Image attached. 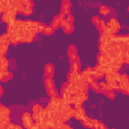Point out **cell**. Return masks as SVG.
<instances>
[{"label":"cell","instance_id":"83f0119b","mask_svg":"<svg viewBox=\"0 0 129 129\" xmlns=\"http://www.w3.org/2000/svg\"><path fill=\"white\" fill-rule=\"evenodd\" d=\"M53 32H54V29L51 26H46L44 31H43V33L45 35H51V34H53Z\"/></svg>","mask_w":129,"mask_h":129},{"label":"cell","instance_id":"836d02e7","mask_svg":"<svg viewBox=\"0 0 129 129\" xmlns=\"http://www.w3.org/2000/svg\"><path fill=\"white\" fill-rule=\"evenodd\" d=\"M10 128H18V129H21L22 127L19 126V125H15V124H8L7 125V129H10Z\"/></svg>","mask_w":129,"mask_h":129},{"label":"cell","instance_id":"7402d4cb","mask_svg":"<svg viewBox=\"0 0 129 129\" xmlns=\"http://www.w3.org/2000/svg\"><path fill=\"white\" fill-rule=\"evenodd\" d=\"M82 124L84 127H88V128H93V125H92V119L89 118L88 116L82 121Z\"/></svg>","mask_w":129,"mask_h":129},{"label":"cell","instance_id":"ac0fdd59","mask_svg":"<svg viewBox=\"0 0 129 129\" xmlns=\"http://www.w3.org/2000/svg\"><path fill=\"white\" fill-rule=\"evenodd\" d=\"M81 69V62H80V59L76 60L75 62L71 63V72H79Z\"/></svg>","mask_w":129,"mask_h":129},{"label":"cell","instance_id":"603a6c76","mask_svg":"<svg viewBox=\"0 0 129 129\" xmlns=\"http://www.w3.org/2000/svg\"><path fill=\"white\" fill-rule=\"evenodd\" d=\"M100 13L102 14V15H108L109 13H110V11H111V8L109 7V6H105V5H103V6H101L100 7Z\"/></svg>","mask_w":129,"mask_h":129},{"label":"cell","instance_id":"277c9868","mask_svg":"<svg viewBox=\"0 0 129 129\" xmlns=\"http://www.w3.org/2000/svg\"><path fill=\"white\" fill-rule=\"evenodd\" d=\"M107 26L113 31L114 34H115L116 32H118V30L120 29V23H119V21H118L116 18H111V19L108 21Z\"/></svg>","mask_w":129,"mask_h":129},{"label":"cell","instance_id":"3957f363","mask_svg":"<svg viewBox=\"0 0 129 129\" xmlns=\"http://www.w3.org/2000/svg\"><path fill=\"white\" fill-rule=\"evenodd\" d=\"M21 120H22L23 126L25 128H32V126H33V122H32L33 118L31 117V115L29 113L24 112L23 115H22V117H21Z\"/></svg>","mask_w":129,"mask_h":129},{"label":"cell","instance_id":"6da1fadb","mask_svg":"<svg viewBox=\"0 0 129 129\" xmlns=\"http://www.w3.org/2000/svg\"><path fill=\"white\" fill-rule=\"evenodd\" d=\"M80 78L83 81H85L86 83H88V84L92 83L95 80L94 77H93V68H87L86 70H84L80 74Z\"/></svg>","mask_w":129,"mask_h":129},{"label":"cell","instance_id":"ffe728a7","mask_svg":"<svg viewBox=\"0 0 129 129\" xmlns=\"http://www.w3.org/2000/svg\"><path fill=\"white\" fill-rule=\"evenodd\" d=\"M44 86H45L46 89H52V88H54V83H53L52 79L51 78H46L44 80Z\"/></svg>","mask_w":129,"mask_h":129},{"label":"cell","instance_id":"52a82bcc","mask_svg":"<svg viewBox=\"0 0 129 129\" xmlns=\"http://www.w3.org/2000/svg\"><path fill=\"white\" fill-rule=\"evenodd\" d=\"M119 85H120V90L121 91H123V90H125L129 87V77H128V75H126V74L121 75Z\"/></svg>","mask_w":129,"mask_h":129},{"label":"cell","instance_id":"1f68e13d","mask_svg":"<svg viewBox=\"0 0 129 129\" xmlns=\"http://www.w3.org/2000/svg\"><path fill=\"white\" fill-rule=\"evenodd\" d=\"M124 62L129 64V50H126V52L124 54Z\"/></svg>","mask_w":129,"mask_h":129},{"label":"cell","instance_id":"e0dca14e","mask_svg":"<svg viewBox=\"0 0 129 129\" xmlns=\"http://www.w3.org/2000/svg\"><path fill=\"white\" fill-rule=\"evenodd\" d=\"M90 87H91V89H92L95 93H101V92H102V90H101V88H100V84L97 83V82H95V81H93L92 83H90Z\"/></svg>","mask_w":129,"mask_h":129},{"label":"cell","instance_id":"f546056e","mask_svg":"<svg viewBox=\"0 0 129 129\" xmlns=\"http://www.w3.org/2000/svg\"><path fill=\"white\" fill-rule=\"evenodd\" d=\"M45 24L44 23H38V27H37V29H38V32H42L43 33V31H44V29H45Z\"/></svg>","mask_w":129,"mask_h":129},{"label":"cell","instance_id":"9a60e30c","mask_svg":"<svg viewBox=\"0 0 129 129\" xmlns=\"http://www.w3.org/2000/svg\"><path fill=\"white\" fill-rule=\"evenodd\" d=\"M32 7H33V3L24 5V7H23V9L20 11V13L23 14V15H30V14L32 13Z\"/></svg>","mask_w":129,"mask_h":129},{"label":"cell","instance_id":"4dcf8cb0","mask_svg":"<svg viewBox=\"0 0 129 129\" xmlns=\"http://www.w3.org/2000/svg\"><path fill=\"white\" fill-rule=\"evenodd\" d=\"M100 20H101V19H100V17H99L98 15H95V16H93V18H92V22H93L95 25H96L97 23H99Z\"/></svg>","mask_w":129,"mask_h":129},{"label":"cell","instance_id":"5bb4252c","mask_svg":"<svg viewBox=\"0 0 129 129\" xmlns=\"http://www.w3.org/2000/svg\"><path fill=\"white\" fill-rule=\"evenodd\" d=\"M12 78H13V75H12V73L9 72V71H5V72H3V73L0 74V79H1L2 82L10 81Z\"/></svg>","mask_w":129,"mask_h":129},{"label":"cell","instance_id":"f35d334b","mask_svg":"<svg viewBox=\"0 0 129 129\" xmlns=\"http://www.w3.org/2000/svg\"><path fill=\"white\" fill-rule=\"evenodd\" d=\"M128 11H129V6H128Z\"/></svg>","mask_w":129,"mask_h":129},{"label":"cell","instance_id":"484cf974","mask_svg":"<svg viewBox=\"0 0 129 129\" xmlns=\"http://www.w3.org/2000/svg\"><path fill=\"white\" fill-rule=\"evenodd\" d=\"M69 92H70L71 95H73V94L78 93L79 92V89H78V87L75 84H70L69 85Z\"/></svg>","mask_w":129,"mask_h":129},{"label":"cell","instance_id":"2e32d148","mask_svg":"<svg viewBox=\"0 0 129 129\" xmlns=\"http://www.w3.org/2000/svg\"><path fill=\"white\" fill-rule=\"evenodd\" d=\"M10 115V110L6 108L3 105H0V116L1 117H9Z\"/></svg>","mask_w":129,"mask_h":129},{"label":"cell","instance_id":"8d00e7d4","mask_svg":"<svg viewBox=\"0 0 129 129\" xmlns=\"http://www.w3.org/2000/svg\"><path fill=\"white\" fill-rule=\"evenodd\" d=\"M59 128H71V126H69V125H66V124H61L60 126H59Z\"/></svg>","mask_w":129,"mask_h":129},{"label":"cell","instance_id":"30bf717a","mask_svg":"<svg viewBox=\"0 0 129 129\" xmlns=\"http://www.w3.org/2000/svg\"><path fill=\"white\" fill-rule=\"evenodd\" d=\"M67 79H68V82L70 84H75L80 79V74L78 72H71L70 71V73L68 74Z\"/></svg>","mask_w":129,"mask_h":129},{"label":"cell","instance_id":"d4e9b609","mask_svg":"<svg viewBox=\"0 0 129 129\" xmlns=\"http://www.w3.org/2000/svg\"><path fill=\"white\" fill-rule=\"evenodd\" d=\"M106 26H107V24H105V22H104L103 20H100V22L96 24V27H97V29L99 30L100 33H102V32L104 31V29H105Z\"/></svg>","mask_w":129,"mask_h":129},{"label":"cell","instance_id":"cb8c5ba5","mask_svg":"<svg viewBox=\"0 0 129 129\" xmlns=\"http://www.w3.org/2000/svg\"><path fill=\"white\" fill-rule=\"evenodd\" d=\"M102 93H103L106 97H108L109 99H115V97H116V95H115V93L113 92V90H106V91H102Z\"/></svg>","mask_w":129,"mask_h":129},{"label":"cell","instance_id":"e575fe53","mask_svg":"<svg viewBox=\"0 0 129 129\" xmlns=\"http://www.w3.org/2000/svg\"><path fill=\"white\" fill-rule=\"evenodd\" d=\"M96 128H105V129H106L107 127H106L103 123H98V125H97V127H96Z\"/></svg>","mask_w":129,"mask_h":129},{"label":"cell","instance_id":"7c38bea8","mask_svg":"<svg viewBox=\"0 0 129 129\" xmlns=\"http://www.w3.org/2000/svg\"><path fill=\"white\" fill-rule=\"evenodd\" d=\"M87 117V115H86V112H85V110L81 107V108H79V109H76V114H75V118L77 119V120H80V121H83L85 118Z\"/></svg>","mask_w":129,"mask_h":129},{"label":"cell","instance_id":"4fadbf2b","mask_svg":"<svg viewBox=\"0 0 129 129\" xmlns=\"http://www.w3.org/2000/svg\"><path fill=\"white\" fill-rule=\"evenodd\" d=\"M60 21H61V18H60V16H59V14H58V15H55V16L53 17L51 23H50V26H51L53 29H57V28L60 26Z\"/></svg>","mask_w":129,"mask_h":129},{"label":"cell","instance_id":"d6986e66","mask_svg":"<svg viewBox=\"0 0 129 129\" xmlns=\"http://www.w3.org/2000/svg\"><path fill=\"white\" fill-rule=\"evenodd\" d=\"M8 60L6 59L5 56H1V73L7 71V68H8Z\"/></svg>","mask_w":129,"mask_h":129},{"label":"cell","instance_id":"ba28073f","mask_svg":"<svg viewBox=\"0 0 129 129\" xmlns=\"http://www.w3.org/2000/svg\"><path fill=\"white\" fill-rule=\"evenodd\" d=\"M2 20L5 23H7L8 25H12L15 22V16L11 15V14H9L7 12H4V13H2Z\"/></svg>","mask_w":129,"mask_h":129},{"label":"cell","instance_id":"74e56055","mask_svg":"<svg viewBox=\"0 0 129 129\" xmlns=\"http://www.w3.org/2000/svg\"><path fill=\"white\" fill-rule=\"evenodd\" d=\"M122 43V42H121ZM124 45H125V47H126V49L127 50H129V41H127V42H125L124 43Z\"/></svg>","mask_w":129,"mask_h":129},{"label":"cell","instance_id":"9c48e42d","mask_svg":"<svg viewBox=\"0 0 129 129\" xmlns=\"http://www.w3.org/2000/svg\"><path fill=\"white\" fill-rule=\"evenodd\" d=\"M71 1L70 0H62V3H61V8H60V12L61 13H64L66 15L70 14L71 12Z\"/></svg>","mask_w":129,"mask_h":129},{"label":"cell","instance_id":"d6a6232c","mask_svg":"<svg viewBox=\"0 0 129 129\" xmlns=\"http://www.w3.org/2000/svg\"><path fill=\"white\" fill-rule=\"evenodd\" d=\"M74 19H75V18H74V16H73L72 14H68L67 17H66V20H67L68 22H70V23H73V22H74Z\"/></svg>","mask_w":129,"mask_h":129},{"label":"cell","instance_id":"5b68a950","mask_svg":"<svg viewBox=\"0 0 129 129\" xmlns=\"http://www.w3.org/2000/svg\"><path fill=\"white\" fill-rule=\"evenodd\" d=\"M75 85L78 87V89H79V91L80 92H82V93H84V94H87V92H88V90H89V85H88V83H86L85 81H83L81 78L75 83Z\"/></svg>","mask_w":129,"mask_h":129},{"label":"cell","instance_id":"4316f807","mask_svg":"<svg viewBox=\"0 0 129 129\" xmlns=\"http://www.w3.org/2000/svg\"><path fill=\"white\" fill-rule=\"evenodd\" d=\"M46 94L49 97H58V94H57V92H56V90L54 88H52V89H46Z\"/></svg>","mask_w":129,"mask_h":129},{"label":"cell","instance_id":"d590c367","mask_svg":"<svg viewBox=\"0 0 129 129\" xmlns=\"http://www.w3.org/2000/svg\"><path fill=\"white\" fill-rule=\"evenodd\" d=\"M123 94H125V95H129V87L127 88V89H125V90H123V91H121Z\"/></svg>","mask_w":129,"mask_h":129},{"label":"cell","instance_id":"f1b7e54d","mask_svg":"<svg viewBox=\"0 0 129 129\" xmlns=\"http://www.w3.org/2000/svg\"><path fill=\"white\" fill-rule=\"evenodd\" d=\"M99 84H100V88H101V90H102V91L109 90V86H108L107 82H106V83H105V82H100Z\"/></svg>","mask_w":129,"mask_h":129},{"label":"cell","instance_id":"8992f818","mask_svg":"<svg viewBox=\"0 0 129 129\" xmlns=\"http://www.w3.org/2000/svg\"><path fill=\"white\" fill-rule=\"evenodd\" d=\"M60 26L62 27L63 32L67 33V34L72 33V32L74 31V28H75V27H74V24L68 22L67 20H61V21H60Z\"/></svg>","mask_w":129,"mask_h":129},{"label":"cell","instance_id":"7a4b0ae2","mask_svg":"<svg viewBox=\"0 0 129 129\" xmlns=\"http://www.w3.org/2000/svg\"><path fill=\"white\" fill-rule=\"evenodd\" d=\"M68 55H69V59H70V62H71V63H73V62H75L76 60L79 59L78 51H77V48H76L75 45H70V46H69Z\"/></svg>","mask_w":129,"mask_h":129},{"label":"cell","instance_id":"44dd1931","mask_svg":"<svg viewBox=\"0 0 129 129\" xmlns=\"http://www.w3.org/2000/svg\"><path fill=\"white\" fill-rule=\"evenodd\" d=\"M0 120H1V128H2V129L7 128V125H8L9 122H10V118H9V117H1Z\"/></svg>","mask_w":129,"mask_h":129},{"label":"cell","instance_id":"8fae6325","mask_svg":"<svg viewBox=\"0 0 129 129\" xmlns=\"http://www.w3.org/2000/svg\"><path fill=\"white\" fill-rule=\"evenodd\" d=\"M54 69L51 63H46L44 67V76L46 78H52L54 75Z\"/></svg>","mask_w":129,"mask_h":129}]
</instances>
